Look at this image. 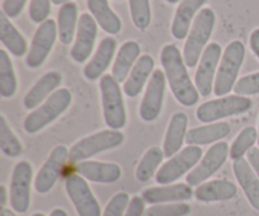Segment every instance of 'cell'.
<instances>
[{"label":"cell","mask_w":259,"mask_h":216,"mask_svg":"<svg viewBox=\"0 0 259 216\" xmlns=\"http://www.w3.org/2000/svg\"><path fill=\"white\" fill-rule=\"evenodd\" d=\"M161 63L176 100L187 108L195 105L199 101L200 93L190 78L184 56L179 48L175 45L164 46L161 52Z\"/></svg>","instance_id":"obj_1"},{"label":"cell","mask_w":259,"mask_h":216,"mask_svg":"<svg viewBox=\"0 0 259 216\" xmlns=\"http://www.w3.org/2000/svg\"><path fill=\"white\" fill-rule=\"evenodd\" d=\"M215 22L217 17L214 10L210 8H204L196 15L184 47V60L187 67L192 68L200 62V58L212 34Z\"/></svg>","instance_id":"obj_2"},{"label":"cell","mask_w":259,"mask_h":216,"mask_svg":"<svg viewBox=\"0 0 259 216\" xmlns=\"http://www.w3.org/2000/svg\"><path fill=\"white\" fill-rule=\"evenodd\" d=\"M72 103V94L68 89L56 90L42 105L38 106L24 120V131L35 134L60 118Z\"/></svg>","instance_id":"obj_3"},{"label":"cell","mask_w":259,"mask_h":216,"mask_svg":"<svg viewBox=\"0 0 259 216\" xmlns=\"http://www.w3.org/2000/svg\"><path fill=\"white\" fill-rule=\"evenodd\" d=\"M244 58L245 47L242 40H233L227 46L219 63L217 77H215V95L223 98L234 89Z\"/></svg>","instance_id":"obj_4"},{"label":"cell","mask_w":259,"mask_h":216,"mask_svg":"<svg viewBox=\"0 0 259 216\" xmlns=\"http://www.w3.org/2000/svg\"><path fill=\"white\" fill-rule=\"evenodd\" d=\"M100 91L106 125L113 131H120L126 124V113L119 82L113 75H104L100 80Z\"/></svg>","instance_id":"obj_5"},{"label":"cell","mask_w":259,"mask_h":216,"mask_svg":"<svg viewBox=\"0 0 259 216\" xmlns=\"http://www.w3.org/2000/svg\"><path fill=\"white\" fill-rule=\"evenodd\" d=\"M124 139H125L124 134L119 131L106 129V131L98 132V133L91 134V136L78 141L70 149L68 159L73 164H77L82 161H88L89 158L101 153V152L118 148L124 143Z\"/></svg>","instance_id":"obj_6"},{"label":"cell","mask_w":259,"mask_h":216,"mask_svg":"<svg viewBox=\"0 0 259 216\" xmlns=\"http://www.w3.org/2000/svg\"><path fill=\"white\" fill-rule=\"evenodd\" d=\"M252 99L247 96L229 95L201 104L196 110V118L202 123H212L228 116L245 114L252 109Z\"/></svg>","instance_id":"obj_7"},{"label":"cell","mask_w":259,"mask_h":216,"mask_svg":"<svg viewBox=\"0 0 259 216\" xmlns=\"http://www.w3.org/2000/svg\"><path fill=\"white\" fill-rule=\"evenodd\" d=\"M202 158V149L199 146H189L175 154L156 174L157 184L166 186L181 179L200 163Z\"/></svg>","instance_id":"obj_8"},{"label":"cell","mask_w":259,"mask_h":216,"mask_svg":"<svg viewBox=\"0 0 259 216\" xmlns=\"http://www.w3.org/2000/svg\"><path fill=\"white\" fill-rule=\"evenodd\" d=\"M230 148L227 142H218L212 144L200 163L187 175L186 182L191 187H197L217 174L229 157Z\"/></svg>","instance_id":"obj_9"},{"label":"cell","mask_w":259,"mask_h":216,"mask_svg":"<svg viewBox=\"0 0 259 216\" xmlns=\"http://www.w3.org/2000/svg\"><path fill=\"white\" fill-rule=\"evenodd\" d=\"M65 187L78 216H103L99 201L82 176L78 174L70 175L66 179Z\"/></svg>","instance_id":"obj_10"},{"label":"cell","mask_w":259,"mask_h":216,"mask_svg":"<svg viewBox=\"0 0 259 216\" xmlns=\"http://www.w3.org/2000/svg\"><path fill=\"white\" fill-rule=\"evenodd\" d=\"M33 180V167L28 161L15 164L10 181V205L15 212L25 214L30 206V185Z\"/></svg>","instance_id":"obj_11"},{"label":"cell","mask_w":259,"mask_h":216,"mask_svg":"<svg viewBox=\"0 0 259 216\" xmlns=\"http://www.w3.org/2000/svg\"><path fill=\"white\" fill-rule=\"evenodd\" d=\"M222 47L219 43L212 42L207 45L200 58L199 67L195 73V86L200 95L207 98L212 94L215 83V75L219 68V63L222 61Z\"/></svg>","instance_id":"obj_12"},{"label":"cell","mask_w":259,"mask_h":216,"mask_svg":"<svg viewBox=\"0 0 259 216\" xmlns=\"http://www.w3.org/2000/svg\"><path fill=\"white\" fill-rule=\"evenodd\" d=\"M57 34V23L53 19H47L38 27L27 56L28 67L39 68L45 63L55 46Z\"/></svg>","instance_id":"obj_13"},{"label":"cell","mask_w":259,"mask_h":216,"mask_svg":"<svg viewBox=\"0 0 259 216\" xmlns=\"http://www.w3.org/2000/svg\"><path fill=\"white\" fill-rule=\"evenodd\" d=\"M166 82L167 78L164 71L154 70L139 106V115L146 123H152L158 119L163 108Z\"/></svg>","instance_id":"obj_14"},{"label":"cell","mask_w":259,"mask_h":216,"mask_svg":"<svg viewBox=\"0 0 259 216\" xmlns=\"http://www.w3.org/2000/svg\"><path fill=\"white\" fill-rule=\"evenodd\" d=\"M68 157H70V151L65 146H57L53 148L47 161L40 167L35 176L34 189L38 194L46 195L53 189Z\"/></svg>","instance_id":"obj_15"},{"label":"cell","mask_w":259,"mask_h":216,"mask_svg":"<svg viewBox=\"0 0 259 216\" xmlns=\"http://www.w3.org/2000/svg\"><path fill=\"white\" fill-rule=\"evenodd\" d=\"M96 37H98L96 20L91 14L83 13L78 19L76 39L70 53L71 58L77 63L86 62L93 52Z\"/></svg>","instance_id":"obj_16"},{"label":"cell","mask_w":259,"mask_h":216,"mask_svg":"<svg viewBox=\"0 0 259 216\" xmlns=\"http://www.w3.org/2000/svg\"><path fill=\"white\" fill-rule=\"evenodd\" d=\"M75 171L95 184H114L121 177V167L111 162L82 161L76 164Z\"/></svg>","instance_id":"obj_17"},{"label":"cell","mask_w":259,"mask_h":216,"mask_svg":"<svg viewBox=\"0 0 259 216\" xmlns=\"http://www.w3.org/2000/svg\"><path fill=\"white\" fill-rule=\"evenodd\" d=\"M192 187L187 184L166 185V186L148 187L142 192V197L147 204H172V202H182L192 199Z\"/></svg>","instance_id":"obj_18"},{"label":"cell","mask_w":259,"mask_h":216,"mask_svg":"<svg viewBox=\"0 0 259 216\" xmlns=\"http://www.w3.org/2000/svg\"><path fill=\"white\" fill-rule=\"evenodd\" d=\"M61 82H62V75L57 71H50L43 75L24 96L23 100L24 108L27 110H33L37 106L42 105L57 90Z\"/></svg>","instance_id":"obj_19"},{"label":"cell","mask_w":259,"mask_h":216,"mask_svg":"<svg viewBox=\"0 0 259 216\" xmlns=\"http://www.w3.org/2000/svg\"><path fill=\"white\" fill-rule=\"evenodd\" d=\"M237 195L238 187L228 180H212V181L204 182L195 190V199L204 204L229 201Z\"/></svg>","instance_id":"obj_20"},{"label":"cell","mask_w":259,"mask_h":216,"mask_svg":"<svg viewBox=\"0 0 259 216\" xmlns=\"http://www.w3.org/2000/svg\"><path fill=\"white\" fill-rule=\"evenodd\" d=\"M116 51V40L113 37H105L99 45L95 55L83 68V76L89 81H96L103 77V73L108 70Z\"/></svg>","instance_id":"obj_21"},{"label":"cell","mask_w":259,"mask_h":216,"mask_svg":"<svg viewBox=\"0 0 259 216\" xmlns=\"http://www.w3.org/2000/svg\"><path fill=\"white\" fill-rule=\"evenodd\" d=\"M233 171L250 206L259 211V177L257 174L253 171L249 162L244 158L234 161Z\"/></svg>","instance_id":"obj_22"},{"label":"cell","mask_w":259,"mask_h":216,"mask_svg":"<svg viewBox=\"0 0 259 216\" xmlns=\"http://www.w3.org/2000/svg\"><path fill=\"white\" fill-rule=\"evenodd\" d=\"M206 2L207 0H182L180 3L171 27L172 35L176 39L182 40L189 35L192 27V19L196 18L195 15L199 14L197 12L201 10Z\"/></svg>","instance_id":"obj_23"},{"label":"cell","mask_w":259,"mask_h":216,"mask_svg":"<svg viewBox=\"0 0 259 216\" xmlns=\"http://www.w3.org/2000/svg\"><path fill=\"white\" fill-rule=\"evenodd\" d=\"M187 124H189V118L182 111L172 115L163 141L164 157L172 158L175 154L181 151L182 144L186 142Z\"/></svg>","instance_id":"obj_24"},{"label":"cell","mask_w":259,"mask_h":216,"mask_svg":"<svg viewBox=\"0 0 259 216\" xmlns=\"http://www.w3.org/2000/svg\"><path fill=\"white\" fill-rule=\"evenodd\" d=\"M154 60L152 56L143 55L139 57L133 70L129 73L128 78L124 82V94L128 98H137L143 90L144 85L152 77L154 72Z\"/></svg>","instance_id":"obj_25"},{"label":"cell","mask_w":259,"mask_h":216,"mask_svg":"<svg viewBox=\"0 0 259 216\" xmlns=\"http://www.w3.org/2000/svg\"><path fill=\"white\" fill-rule=\"evenodd\" d=\"M232 132V126L227 121L211 123L204 126L191 129L186 134V143L189 146H206L227 138Z\"/></svg>","instance_id":"obj_26"},{"label":"cell","mask_w":259,"mask_h":216,"mask_svg":"<svg viewBox=\"0 0 259 216\" xmlns=\"http://www.w3.org/2000/svg\"><path fill=\"white\" fill-rule=\"evenodd\" d=\"M139 56H141V46L136 40H128L121 46L111 70V75L119 83L125 82L134 65L139 60Z\"/></svg>","instance_id":"obj_27"},{"label":"cell","mask_w":259,"mask_h":216,"mask_svg":"<svg viewBox=\"0 0 259 216\" xmlns=\"http://www.w3.org/2000/svg\"><path fill=\"white\" fill-rule=\"evenodd\" d=\"M0 39L7 50L15 57H22L28 51V43L22 33L14 27L4 12L0 13Z\"/></svg>","instance_id":"obj_28"},{"label":"cell","mask_w":259,"mask_h":216,"mask_svg":"<svg viewBox=\"0 0 259 216\" xmlns=\"http://www.w3.org/2000/svg\"><path fill=\"white\" fill-rule=\"evenodd\" d=\"M88 8L101 29L111 35L120 32L121 20L111 9L108 0H88Z\"/></svg>","instance_id":"obj_29"},{"label":"cell","mask_w":259,"mask_h":216,"mask_svg":"<svg viewBox=\"0 0 259 216\" xmlns=\"http://www.w3.org/2000/svg\"><path fill=\"white\" fill-rule=\"evenodd\" d=\"M78 9L75 3L70 2L66 3L61 7L58 12L57 28H58V37L62 45H71L75 38L76 32H77L78 25Z\"/></svg>","instance_id":"obj_30"},{"label":"cell","mask_w":259,"mask_h":216,"mask_svg":"<svg viewBox=\"0 0 259 216\" xmlns=\"http://www.w3.org/2000/svg\"><path fill=\"white\" fill-rule=\"evenodd\" d=\"M164 158V152L159 147H151L142 157L136 169V179L139 182H147L157 174Z\"/></svg>","instance_id":"obj_31"},{"label":"cell","mask_w":259,"mask_h":216,"mask_svg":"<svg viewBox=\"0 0 259 216\" xmlns=\"http://www.w3.org/2000/svg\"><path fill=\"white\" fill-rule=\"evenodd\" d=\"M18 82L12 60L5 50H0V95L2 98H13L17 93Z\"/></svg>","instance_id":"obj_32"},{"label":"cell","mask_w":259,"mask_h":216,"mask_svg":"<svg viewBox=\"0 0 259 216\" xmlns=\"http://www.w3.org/2000/svg\"><path fill=\"white\" fill-rule=\"evenodd\" d=\"M258 142V131L254 126H247L243 129L235 141L233 142L232 147H230V158L233 161L243 158L244 154H247L250 149L254 147V144Z\"/></svg>","instance_id":"obj_33"},{"label":"cell","mask_w":259,"mask_h":216,"mask_svg":"<svg viewBox=\"0 0 259 216\" xmlns=\"http://www.w3.org/2000/svg\"><path fill=\"white\" fill-rule=\"evenodd\" d=\"M0 148L7 157L15 158L23 153V146L18 137L8 125L4 115L0 116Z\"/></svg>","instance_id":"obj_34"},{"label":"cell","mask_w":259,"mask_h":216,"mask_svg":"<svg viewBox=\"0 0 259 216\" xmlns=\"http://www.w3.org/2000/svg\"><path fill=\"white\" fill-rule=\"evenodd\" d=\"M129 9L133 24L138 29L146 30L151 25L152 12L149 0H129Z\"/></svg>","instance_id":"obj_35"},{"label":"cell","mask_w":259,"mask_h":216,"mask_svg":"<svg viewBox=\"0 0 259 216\" xmlns=\"http://www.w3.org/2000/svg\"><path fill=\"white\" fill-rule=\"evenodd\" d=\"M192 207L185 202H172V204L151 205L146 209L144 216H189Z\"/></svg>","instance_id":"obj_36"},{"label":"cell","mask_w":259,"mask_h":216,"mask_svg":"<svg viewBox=\"0 0 259 216\" xmlns=\"http://www.w3.org/2000/svg\"><path fill=\"white\" fill-rule=\"evenodd\" d=\"M129 202H131V196L126 192H118L108 202L103 216H124Z\"/></svg>","instance_id":"obj_37"},{"label":"cell","mask_w":259,"mask_h":216,"mask_svg":"<svg viewBox=\"0 0 259 216\" xmlns=\"http://www.w3.org/2000/svg\"><path fill=\"white\" fill-rule=\"evenodd\" d=\"M234 91L237 95L240 96L257 95V94H259V71L239 78L235 83Z\"/></svg>","instance_id":"obj_38"},{"label":"cell","mask_w":259,"mask_h":216,"mask_svg":"<svg viewBox=\"0 0 259 216\" xmlns=\"http://www.w3.org/2000/svg\"><path fill=\"white\" fill-rule=\"evenodd\" d=\"M51 2L52 0H30L29 18L33 23L42 24L51 14Z\"/></svg>","instance_id":"obj_39"},{"label":"cell","mask_w":259,"mask_h":216,"mask_svg":"<svg viewBox=\"0 0 259 216\" xmlns=\"http://www.w3.org/2000/svg\"><path fill=\"white\" fill-rule=\"evenodd\" d=\"M28 0H4L3 2V12L9 18H17L24 9Z\"/></svg>","instance_id":"obj_40"},{"label":"cell","mask_w":259,"mask_h":216,"mask_svg":"<svg viewBox=\"0 0 259 216\" xmlns=\"http://www.w3.org/2000/svg\"><path fill=\"white\" fill-rule=\"evenodd\" d=\"M144 204H146V201L143 200V197L133 196L124 216H144V211H146Z\"/></svg>","instance_id":"obj_41"},{"label":"cell","mask_w":259,"mask_h":216,"mask_svg":"<svg viewBox=\"0 0 259 216\" xmlns=\"http://www.w3.org/2000/svg\"><path fill=\"white\" fill-rule=\"evenodd\" d=\"M247 161L249 162L253 171H254L255 174H257V176L259 177V148H257V147H253V148L248 152Z\"/></svg>","instance_id":"obj_42"},{"label":"cell","mask_w":259,"mask_h":216,"mask_svg":"<svg viewBox=\"0 0 259 216\" xmlns=\"http://www.w3.org/2000/svg\"><path fill=\"white\" fill-rule=\"evenodd\" d=\"M249 45H250V50L253 51V53L255 55V57L259 60V28L253 30L252 34H250Z\"/></svg>","instance_id":"obj_43"},{"label":"cell","mask_w":259,"mask_h":216,"mask_svg":"<svg viewBox=\"0 0 259 216\" xmlns=\"http://www.w3.org/2000/svg\"><path fill=\"white\" fill-rule=\"evenodd\" d=\"M8 201V191H7V187L4 185L0 186V205H2V209H4L5 205H7Z\"/></svg>","instance_id":"obj_44"},{"label":"cell","mask_w":259,"mask_h":216,"mask_svg":"<svg viewBox=\"0 0 259 216\" xmlns=\"http://www.w3.org/2000/svg\"><path fill=\"white\" fill-rule=\"evenodd\" d=\"M50 216H68V215H67V212L65 211V210L57 207V209L52 210V212H51Z\"/></svg>","instance_id":"obj_45"},{"label":"cell","mask_w":259,"mask_h":216,"mask_svg":"<svg viewBox=\"0 0 259 216\" xmlns=\"http://www.w3.org/2000/svg\"><path fill=\"white\" fill-rule=\"evenodd\" d=\"M0 216H17V215H15L14 210H10V209H7V207H4V209H2Z\"/></svg>","instance_id":"obj_46"},{"label":"cell","mask_w":259,"mask_h":216,"mask_svg":"<svg viewBox=\"0 0 259 216\" xmlns=\"http://www.w3.org/2000/svg\"><path fill=\"white\" fill-rule=\"evenodd\" d=\"M71 0H52V4L55 5H63L66 3H70Z\"/></svg>","instance_id":"obj_47"},{"label":"cell","mask_w":259,"mask_h":216,"mask_svg":"<svg viewBox=\"0 0 259 216\" xmlns=\"http://www.w3.org/2000/svg\"><path fill=\"white\" fill-rule=\"evenodd\" d=\"M166 2L168 3V4H176V3L181 2V0H166Z\"/></svg>","instance_id":"obj_48"},{"label":"cell","mask_w":259,"mask_h":216,"mask_svg":"<svg viewBox=\"0 0 259 216\" xmlns=\"http://www.w3.org/2000/svg\"><path fill=\"white\" fill-rule=\"evenodd\" d=\"M32 216H46L43 212H35V214H33Z\"/></svg>","instance_id":"obj_49"},{"label":"cell","mask_w":259,"mask_h":216,"mask_svg":"<svg viewBox=\"0 0 259 216\" xmlns=\"http://www.w3.org/2000/svg\"><path fill=\"white\" fill-rule=\"evenodd\" d=\"M258 146H259V120H258Z\"/></svg>","instance_id":"obj_50"},{"label":"cell","mask_w":259,"mask_h":216,"mask_svg":"<svg viewBox=\"0 0 259 216\" xmlns=\"http://www.w3.org/2000/svg\"><path fill=\"white\" fill-rule=\"evenodd\" d=\"M3 2H4V0H3Z\"/></svg>","instance_id":"obj_51"}]
</instances>
